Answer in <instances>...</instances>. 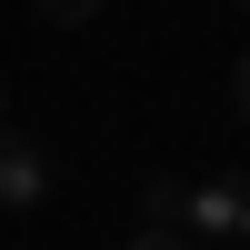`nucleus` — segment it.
I'll return each instance as SVG.
<instances>
[{"mask_svg":"<svg viewBox=\"0 0 250 250\" xmlns=\"http://www.w3.org/2000/svg\"><path fill=\"white\" fill-rule=\"evenodd\" d=\"M180 230L190 240H250V170H220L180 200Z\"/></svg>","mask_w":250,"mask_h":250,"instance_id":"obj_1","label":"nucleus"},{"mask_svg":"<svg viewBox=\"0 0 250 250\" xmlns=\"http://www.w3.org/2000/svg\"><path fill=\"white\" fill-rule=\"evenodd\" d=\"M50 200V150L30 130H0V210H40Z\"/></svg>","mask_w":250,"mask_h":250,"instance_id":"obj_2","label":"nucleus"},{"mask_svg":"<svg viewBox=\"0 0 250 250\" xmlns=\"http://www.w3.org/2000/svg\"><path fill=\"white\" fill-rule=\"evenodd\" d=\"M180 200L190 180H140V230H180Z\"/></svg>","mask_w":250,"mask_h":250,"instance_id":"obj_3","label":"nucleus"},{"mask_svg":"<svg viewBox=\"0 0 250 250\" xmlns=\"http://www.w3.org/2000/svg\"><path fill=\"white\" fill-rule=\"evenodd\" d=\"M130 250H190V230H130Z\"/></svg>","mask_w":250,"mask_h":250,"instance_id":"obj_4","label":"nucleus"},{"mask_svg":"<svg viewBox=\"0 0 250 250\" xmlns=\"http://www.w3.org/2000/svg\"><path fill=\"white\" fill-rule=\"evenodd\" d=\"M100 0H40V20H90Z\"/></svg>","mask_w":250,"mask_h":250,"instance_id":"obj_5","label":"nucleus"},{"mask_svg":"<svg viewBox=\"0 0 250 250\" xmlns=\"http://www.w3.org/2000/svg\"><path fill=\"white\" fill-rule=\"evenodd\" d=\"M230 110L250 120V50H240V70H230Z\"/></svg>","mask_w":250,"mask_h":250,"instance_id":"obj_6","label":"nucleus"},{"mask_svg":"<svg viewBox=\"0 0 250 250\" xmlns=\"http://www.w3.org/2000/svg\"><path fill=\"white\" fill-rule=\"evenodd\" d=\"M0 120H10V90H0Z\"/></svg>","mask_w":250,"mask_h":250,"instance_id":"obj_7","label":"nucleus"}]
</instances>
